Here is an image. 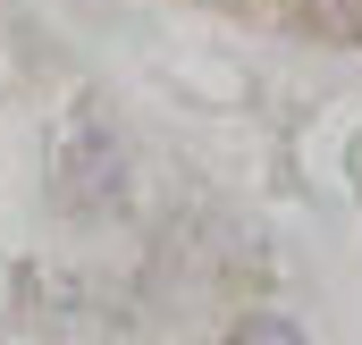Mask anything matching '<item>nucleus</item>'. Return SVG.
I'll return each mask as SVG.
<instances>
[{
	"instance_id": "obj_1",
	"label": "nucleus",
	"mask_w": 362,
	"mask_h": 345,
	"mask_svg": "<svg viewBox=\"0 0 362 345\" xmlns=\"http://www.w3.org/2000/svg\"><path fill=\"white\" fill-rule=\"evenodd\" d=\"M236 345H303V329H295V320H245Z\"/></svg>"
}]
</instances>
